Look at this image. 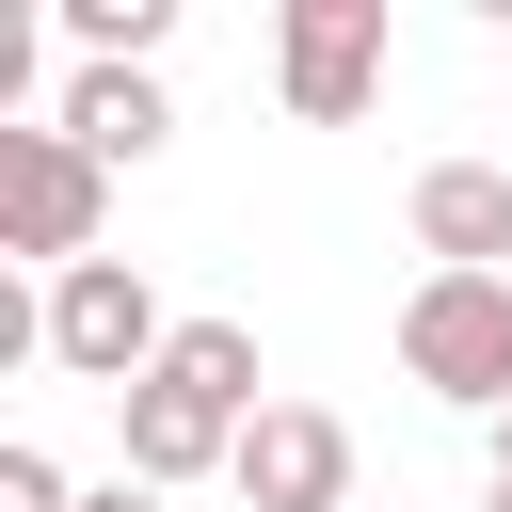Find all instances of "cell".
Masks as SVG:
<instances>
[{
    "label": "cell",
    "mask_w": 512,
    "mask_h": 512,
    "mask_svg": "<svg viewBox=\"0 0 512 512\" xmlns=\"http://www.w3.org/2000/svg\"><path fill=\"white\" fill-rule=\"evenodd\" d=\"M112 416H128V480H160V496L208 480V464H240V432L272 416V400H256V336H240V320H176V352H160Z\"/></svg>",
    "instance_id": "cell-1"
},
{
    "label": "cell",
    "mask_w": 512,
    "mask_h": 512,
    "mask_svg": "<svg viewBox=\"0 0 512 512\" xmlns=\"http://www.w3.org/2000/svg\"><path fill=\"white\" fill-rule=\"evenodd\" d=\"M400 368L464 416H512V272H432L400 304Z\"/></svg>",
    "instance_id": "cell-2"
},
{
    "label": "cell",
    "mask_w": 512,
    "mask_h": 512,
    "mask_svg": "<svg viewBox=\"0 0 512 512\" xmlns=\"http://www.w3.org/2000/svg\"><path fill=\"white\" fill-rule=\"evenodd\" d=\"M160 352H176V320H160V288H144L128 256L48 272V368H64V384H112V400H128Z\"/></svg>",
    "instance_id": "cell-3"
},
{
    "label": "cell",
    "mask_w": 512,
    "mask_h": 512,
    "mask_svg": "<svg viewBox=\"0 0 512 512\" xmlns=\"http://www.w3.org/2000/svg\"><path fill=\"white\" fill-rule=\"evenodd\" d=\"M96 224H112V160H80L64 128H0V240L48 256V272H80Z\"/></svg>",
    "instance_id": "cell-4"
},
{
    "label": "cell",
    "mask_w": 512,
    "mask_h": 512,
    "mask_svg": "<svg viewBox=\"0 0 512 512\" xmlns=\"http://www.w3.org/2000/svg\"><path fill=\"white\" fill-rule=\"evenodd\" d=\"M272 80H288L304 128H352L384 96V0H288L272 16Z\"/></svg>",
    "instance_id": "cell-5"
},
{
    "label": "cell",
    "mask_w": 512,
    "mask_h": 512,
    "mask_svg": "<svg viewBox=\"0 0 512 512\" xmlns=\"http://www.w3.org/2000/svg\"><path fill=\"white\" fill-rule=\"evenodd\" d=\"M224 480H240V512H352V432H336L320 400H272Z\"/></svg>",
    "instance_id": "cell-6"
},
{
    "label": "cell",
    "mask_w": 512,
    "mask_h": 512,
    "mask_svg": "<svg viewBox=\"0 0 512 512\" xmlns=\"http://www.w3.org/2000/svg\"><path fill=\"white\" fill-rule=\"evenodd\" d=\"M416 256L432 272H512V176L496 160H432L416 176Z\"/></svg>",
    "instance_id": "cell-7"
},
{
    "label": "cell",
    "mask_w": 512,
    "mask_h": 512,
    "mask_svg": "<svg viewBox=\"0 0 512 512\" xmlns=\"http://www.w3.org/2000/svg\"><path fill=\"white\" fill-rule=\"evenodd\" d=\"M64 144H80V160H160V144H176V96H160L144 64H80V96H64Z\"/></svg>",
    "instance_id": "cell-8"
},
{
    "label": "cell",
    "mask_w": 512,
    "mask_h": 512,
    "mask_svg": "<svg viewBox=\"0 0 512 512\" xmlns=\"http://www.w3.org/2000/svg\"><path fill=\"white\" fill-rule=\"evenodd\" d=\"M160 32H176V0H64V48L80 64H144Z\"/></svg>",
    "instance_id": "cell-9"
},
{
    "label": "cell",
    "mask_w": 512,
    "mask_h": 512,
    "mask_svg": "<svg viewBox=\"0 0 512 512\" xmlns=\"http://www.w3.org/2000/svg\"><path fill=\"white\" fill-rule=\"evenodd\" d=\"M0 512H80V496H64V464H48V448H32V432H16V448H0Z\"/></svg>",
    "instance_id": "cell-10"
},
{
    "label": "cell",
    "mask_w": 512,
    "mask_h": 512,
    "mask_svg": "<svg viewBox=\"0 0 512 512\" xmlns=\"http://www.w3.org/2000/svg\"><path fill=\"white\" fill-rule=\"evenodd\" d=\"M80 512H176V496H160V480H96Z\"/></svg>",
    "instance_id": "cell-11"
},
{
    "label": "cell",
    "mask_w": 512,
    "mask_h": 512,
    "mask_svg": "<svg viewBox=\"0 0 512 512\" xmlns=\"http://www.w3.org/2000/svg\"><path fill=\"white\" fill-rule=\"evenodd\" d=\"M496 480H512V416H496Z\"/></svg>",
    "instance_id": "cell-12"
},
{
    "label": "cell",
    "mask_w": 512,
    "mask_h": 512,
    "mask_svg": "<svg viewBox=\"0 0 512 512\" xmlns=\"http://www.w3.org/2000/svg\"><path fill=\"white\" fill-rule=\"evenodd\" d=\"M480 512H512V480H496V496H480Z\"/></svg>",
    "instance_id": "cell-13"
}]
</instances>
